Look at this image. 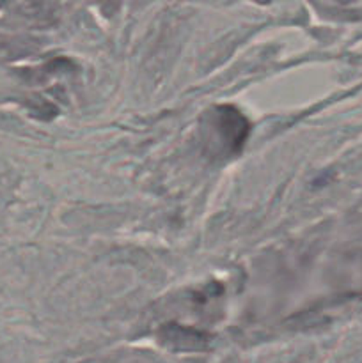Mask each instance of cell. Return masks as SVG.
<instances>
[{
	"label": "cell",
	"mask_w": 362,
	"mask_h": 363,
	"mask_svg": "<svg viewBox=\"0 0 362 363\" xmlns=\"http://www.w3.org/2000/svg\"><path fill=\"white\" fill-rule=\"evenodd\" d=\"M216 128H220V137H222L224 140H227V144L233 145V149L240 147L248 131L247 121L241 117V113L238 112V110L231 108V106H222V108H219Z\"/></svg>",
	"instance_id": "obj_1"
}]
</instances>
